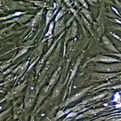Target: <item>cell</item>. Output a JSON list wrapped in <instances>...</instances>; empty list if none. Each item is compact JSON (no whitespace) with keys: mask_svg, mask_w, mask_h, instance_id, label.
Wrapping results in <instances>:
<instances>
[{"mask_svg":"<svg viewBox=\"0 0 121 121\" xmlns=\"http://www.w3.org/2000/svg\"><path fill=\"white\" fill-rule=\"evenodd\" d=\"M84 91H81V92H78V93L76 94V95H75L74 96H73L71 98H70V99L69 100L68 103H70L73 101H75V100L78 99V98H79L80 97H81L84 94Z\"/></svg>","mask_w":121,"mask_h":121,"instance_id":"obj_15","label":"cell"},{"mask_svg":"<svg viewBox=\"0 0 121 121\" xmlns=\"http://www.w3.org/2000/svg\"><path fill=\"white\" fill-rule=\"evenodd\" d=\"M55 44H54L53 45V46L52 47V48H51V49L48 51L47 52H46V54H44V56H43V57L38 61V63H37V65L36 66V67H35V70L36 71V73L37 74L39 72V70L41 69L42 68V67L43 66V65H44L48 56H49L50 54V52H51L52 50V49L54 47V45Z\"/></svg>","mask_w":121,"mask_h":121,"instance_id":"obj_3","label":"cell"},{"mask_svg":"<svg viewBox=\"0 0 121 121\" xmlns=\"http://www.w3.org/2000/svg\"><path fill=\"white\" fill-rule=\"evenodd\" d=\"M28 47H22V48H21L20 49V50L19 51L17 54L14 58V59H13V60H15L16 59H17V58H18V57H19L20 56H21L22 55H23V54H24L25 52H26L27 51L28 49Z\"/></svg>","mask_w":121,"mask_h":121,"instance_id":"obj_13","label":"cell"},{"mask_svg":"<svg viewBox=\"0 0 121 121\" xmlns=\"http://www.w3.org/2000/svg\"><path fill=\"white\" fill-rule=\"evenodd\" d=\"M77 33V26L76 25H73L72 27L68 31L67 36L66 38H70L74 36Z\"/></svg>","mask_w":121,"mask_h":121,"instance_id":"obj_10","label":"cell"},{"mask_svg":"<svg viewBox=\"0 0 121 121\" xmlns=\"http://www.w3.org/2000/svg\"><path fill=\"white\" fill-rule=\"evenodd\" d=\"M35 97L36 96H35L26 95L24 100V104L26 108H28L32 106L35 102Z\"/></svg>","mask_w":121,"mask_h":121,"instance_id":"obj_8","label":"cell"},{"mask_svg":"<svg viewBox=\"0 0 121 121\" xmlns=\"http://www.w3.org/2000/svg\"><path fill=\"white\" fill-rule=\"evenodd\" d=\"M99 121V120H95V121Z\"/></svg>","mask_w":121,"mask_h":121,"instance_id":"obj_27","label":"cell"},{"mask_svg":"<svg viewBox=\"0 0 121 121\" xmlns=\"http://www.w3.org/2000/svg\"><path fill=\"white\" fill-rule=\"evenodd\" d=\"M60 90H61V88H60V86H57L56 89L54 90V91L53 92L52 94V96L53 97H57L60 94Z\"/></svg>","mask_w":121,"mask_h":121,"instance_id":"obj_19","label":"cell"},{"mask_svg":"<svg viewBox=\"0 0 121 121\" xmlns=\"http://www.w3.org/2000/svg\"><path fill=\"white\" fill-rule=\"evenodd\" d=\"M118 55V56H119L120 57H121V55Z\"/></svg>","mask_w":121,"mask_h":121,"instance_id":"obj_28","label":"cell"},{"mask_svg":"<svg viewBox=\"0 0 121 121\" xmlns=\"http://www.w3.org/2000/svg\"><path fill=\"white\" fill-rule=\"evenodd\" d=\"M28 61H26L22 63L14 69V70L13 71V73H17V75L18 76H21L27 69V67L28 65Z\"/></svg>","mask_w":121,"mask_h":121,"instance_id":"obj_5","label":"cell"},{"mask_svg":"<svg viewBox=\"0 0 121 121\" xmlns=\"http://www.w3.org/2000/svg\"><path fill=\"white\" fill-rule=\"evenodd\" d=\"M37 5L40 6L41 7H47L48 6V5H47V3L43 2V1H36V2H35Z\"/></svg>","mask_w":121,"mask_h":121,"instance_id":"obj_21","label":"cell"},{"mask_svg":"<svg viewBox=\"0 0 121 121\" xmlns=\"http://www.w3.org/2000/svg\"><path fill=\"white\" fill-rule=\"evenodd\" d=\"M24 110L21 107H18L14 111V118L15 119L19 118L21 115L23 114Z\"/></svg>","mask_w":121,"mask_h":121,"instance_id":"obj_11","label":"cell"},{"mask_svg":"<svg viewBox=\"0 0 121 121\" xmlns=\"http://www.w3.org/2000/svg\"><path fill=\"white\" fill-rule=\"evenodd\" d=\"M63 14V11L62 10H60L59 11V12L58 13V14L57 15L56 18H55V21L57 22V21H58L59 19H60V18L62 17V16Z\"/></svg>","mask_w":121,"mask_h":121,"instance_id":"obj_22","label":"cell"},{"mask_svg":"<svg viewBox=\"0 0 121 121\" xmlns=\"http://www.w3.org/2000/svg\"><path fill=\"white\" fill-rule=\"evenodd\" d=\"M10 109L11 108H9L8 109L3 111L2 112L0 113V121H2L8 115V113L9 112Z\"/></svg>","mask_w":121,"mask_h":121,"instance_id":"obj_17","label":"cell"},{"mask_svg":"<svg viewBox=\"0 0 121 121\" xmlns=\"http://www.w3.org/2000/svg\"><path fill=\"white\" fill-rule=\"evenodd\" d=\"M14 78V75L12 74H10L9 75H8L6 78H5V81H9L12 80V79Z\"/></svg>","mask_w":121,"mask_h":121,"instance_id":"obj_23","label":"cell"},{"mask_svg":"<svg viewBox=\"0 0 121 121\" xmlns=\"http://www.w3.org/2000/svg\"><path fill=\"white\" fill-rule=\"evenodd\" d=\"M54 13L52 10H50L47 11L46 15V26H47L52 19Z\"/></svg>","mask_w":121,"mask_h":121,"instance_id":"obj_12","label":"cell"},{"mask_svg":"<svg viewBox=\"0 0 121 121\" xmlns=\"http://www.w3.org/2000/svg\"><path fill=\"white\" fill-rule=\"evenodd\" d=\"M120 120H121V118H113L109 120L108 121H119Z\"/></svg>","mask_w":121,"mask_h":121,"instance_id":"obj_26","label":"cell"},{"mask_svg":"<svg viewBox=\"0 0 121 121\" xmlns=\"http://www.w3.org/2000/svg\"><path fill=\"white\" fill-rule=\"evenodd\" d=\"M44 46L43 42H42L40 43V44L37 46V47L35 49L33 53L32 54V57L30 61V66L28 69H30L32 66H33L39 60L41 55L42 53L43 49Z\"/></svg>","mask_w":121,"mask_h":121,"instance_id":"obj_2","label":"cell"},{"mask_svg":"<svg viewBox=\"0 0 121 121\" xmlns=\"http://www.w3.org/2000/svg\"><path fill=\"white\" fill-rule=\"evenodd\" d=\"M11 64L10 61H7L3 63L0 66V71H3L6 69Z\"/></svg>","mask_w":121,"mask_h":121,"instance_id":"obj_18","label":"cell"},{"mask_svg":"<svg viewBox=\"0 0 121 121\" xmlns=\"http://www.w3.org/2000/svg\"><path fill=\"white\" fill-rule=\"evenodd\" d=\"M92 60L94 61H101L105 62H112L113 61H118L116 59L114 58H112V57L105 56H103V55H98L96 56L95 58H93L92 59Z\"/></svg>","mask_w":121,"mask_h":121,"instance_id":"obj_6","label":"cell"},{"mask_svg":"<svg viewBox=\"0 0 121 121\" xmlns=\"http://www.w3.org/2000/svg\"><path fill=\"white\" fill-rule=\"evenodd\" d=\"M32 17V15H23L17 18H13L10 20L7 21L5 23H10V22H17L19 23H22L25 22L28 20Z\"/></svg>","mask_w":121,"mask_h":121,"instance_id":"obj_4","label":"cell"},{"mask_svg":"<svg viewBox=\"0 0 121 121\" xmlns=\"http://www.w3.org/2000/svg\"><path fill=\"white\" fill-rule=\"evenodd\" d=\"M63 20L62 19H59L56 22L53 30L54 36L57 35L61 32L63 27Z\"/></svg>","mask_w":121,"mask_h":121,"instance_id":"obj_7","label":"cell"},{"mask_svg":"<svg viewBox=\"0 0 121 121\" xmlns=\"http://www.w3.org/2000/svg\"><path fill=\"white\" fill-rule=\"evenodd\" d=\"M53 22H51L49 26V30L46 34V35H45V36H49L51 34H52V29L53 28Z\"/></svg>","mask_w":121,"mask_h":121,"instance_id":"obj_20","label":"cell"},{"mask_svg":"<svg viewBox=\"0 0 121 121\" xmlns=\"http://www.w3.org/2000/svg\"><path fill=\"white\" fill-rule=\"evenodd\" d=\"M64 112L62 111H59L56 114V119H58L59 118H60L61 116H62V115H63L64 114Z\"/></svg>","mask_w":121,"mask_h":121,"instance_id":"obj_24","label":"cell"},{"mask_svg":"<svg viewBox=\"0 0 121 121\" xmlns=\"http://www.w3.org/2000/svg\"><path fill=\"white\" fill-rule=\"evenodd\" d=\"M114 75V74H112V73H109V74H100L98 76V78L100 79H108L111 77H113Z\"/></svg>","mask_w":121,"mask_h":121,"instance_id":"obj_14","label":"cell"},{"mask_svg":"<svg viewBox=\"0 0 121 121\" xmlns=\"http://www.w3.org/2000/svg\"><path fill=\"white\" fill-rule=\"evenodd\" d=\"M26 84L25 82L22 83L21 84L18 85L17 86L14 87L10 90L9 93L5 96L4 99L7 100H10L18 96L21 93L22 90L25 86Z\"/></svg>","mask_w":121,"mask_h":121,"instance_id":"obj_1","label":"cell"},{"mask_svg":"<svg viewBox=\"0 0 121 121\" xmlns=\"http://www.w3.org/2000/svg\"><path fill=\"white\" fill-rule=\"evenodd\" d=\"M10 28H7L1 30L0 31V39L6 36L7 35H8L9 32Z\"/></svg>","mask_w":121,"mask_h":121,"instance_id":"obj_16","label":"cell"},{"mask_svg":"<svg viewBox=\"0 0 121 121\" xmlns=\"http://www.w3.org/2000/svg\"><path fill=\"white\" fill-rule=\"evenodd\" d=\"M103 42L107 48H109V49H110L111 50H112V51L117 52V51L114 48V47L112 44V43L110 42V41L105 36L103 37Z\"/></svg>","mask_w":121,"mask_h":121,"instance_id":"obj_9","label":"cell"},{"mask_svg":"<svg viewBox=\"0 0 121 121\" xmlns=\"http://www.w3.org/2000/svg\"><path fill=\"white\" fill-rule=\"evenodd\" d=\"M77 113L75 112H71L70 113H69L68 116H67V118H69V117H73L74 116H75L76 115Z\"/></svg>","mask_w":121,"mask_h":121,"instance_id":"obj_25","label":"cell"}]
</instances>
